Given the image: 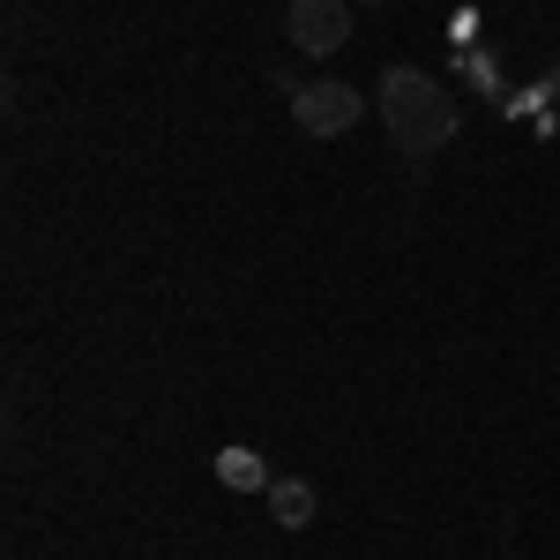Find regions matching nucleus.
Returning <instances> with one entry per match:
<instances>
[{"instance_id":"obj_5","label":"nucleus","mask_w":560,"mask_h":560,"mask_svg":"<svg viewBox=\"0 0 560 560\" xmlns=\"http://www.w3.org/2000/svg\"><path fill=\"white\" fill-rule=\"evenodd\" d=\"M217 478L232 493H269V464H261L255 448H217Z\"/></svg>"},{"instance_id":"obj_4","label":"nucleus","mask_w":560,"mask_h":560,"mask_svg":"<svg viewBox=\"0 0 560 560\" xmlns=\"http://www.w3.org/2000/svg\"><path fill=\"white\" fill-rule=\"evenodd\" d=\"M261 501H269V516L284 523V530H306V523H314V486H306V478H269Z\"/></svg>"},{"instance_id":"obj_1","label":"nucleus","mask_w":560,"mask_h":560,"mask_svg":"<svg viewBox=\"0 0 560 560\" xmlns=\"http://www.w3.org/2000/svg\"><path fill=\"white\" fill-rule=\"evenodd\" d=\"M374 105H382L388 120V142L404 150V158H433L448 135H456V105H448V90L419 75V68H388L382 90H374Z\"/></svg>"},{"instance_id":"obj_6","label":"nucleus","mask_w":560,"mask_h":560,"mask_svg":"<svg viewBox=\"0 0 560 560\" xmlns=\"http://www.w3.org/2000/svg\"><path fill=\"white\" fill-rule=\"evenodd\" d=\"M351 8H382V0H351Z\"/></svg>"},{"instance_id":"obj_3","label":"nucleus","mask_w":560,"mask_h":560,"mask_svg":"<svg viewBox=\"0 0 560 560\" xmlns=\"http://www.w3.org/2000/svg\"><path fill=\"white\" fill-rule=\"evenodd\" d=\"M284 31H292L300 52L329 60V52L351 45V0H292V8H284Z\"/></svg>"},{"instance_id":"obj_2","label":"nucleus","mask_w":560,"mask_h":560,"mask_svg":"<svg viewBox=\"0 0 560 560\" xmlns=\"http://www.w3.org/2000/svg\"><path fill=\"white\" fill-rule=\"evenodd\" d=\"M366 105H359V90L337 83V75H314V83H292V120H300V135H345L351 120H359Z\"/></svg>"}]
</instances>
